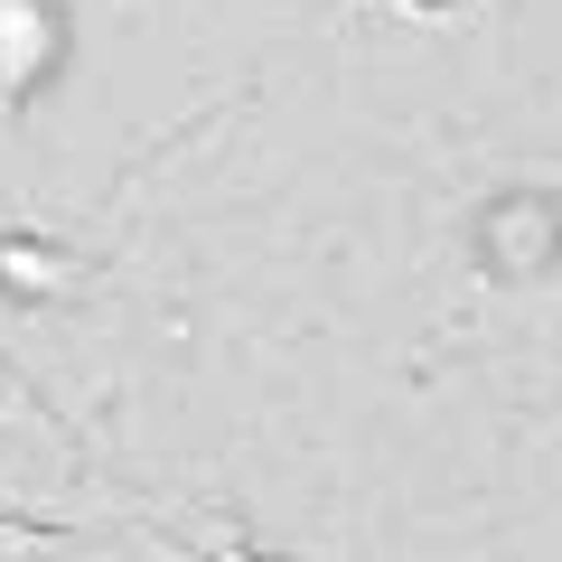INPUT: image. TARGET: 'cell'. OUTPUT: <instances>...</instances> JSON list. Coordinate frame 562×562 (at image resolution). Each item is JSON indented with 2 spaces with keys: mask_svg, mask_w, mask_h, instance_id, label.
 <instances>
[{
  "mask_svg": "<svg viewBox=\"0 0 562 562\" xmlns=\"http://www.w3.org/2000/svg\"><path fill=\"white\" fill-rule=\"evenodd\" d=\"M216 562H291V553H244V543H225V553Z\"/></svg>",
  "mask_w": 562,
  "mask_h": 562,
  "instance_id": "obj_1",
  "label": "cell"
}]
</instances>
